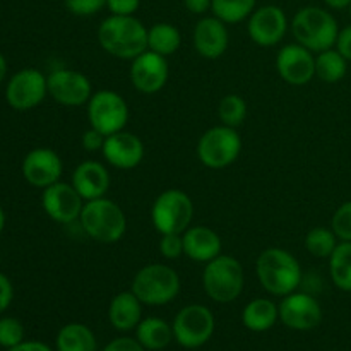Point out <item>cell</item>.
<instances>
[{"label":"cell","instance_id":"obj_1","mask_svg":"<svg viewBox=\"0 0 351 351\" xmlns=\"http://www.w3.org/2000/svg\"><path fill=\"white\" fill-rule=\"evenodd\" d=\"M99 47L122 60H134L147 50V27L136 16H110L98 27Z\"/></svg>","mask_w":351,"mask_h":351},{"label":"cell","instance_id":"obj_2","mask_svg":"<svg viewBox=\"0 0 351 351\" xmlns=\"http://www.w3.org/2000/svg\"><path fill=\"white\" fill-rule=\"evenodd\" d=\"M256 274L264 290L274 297L293 293L304 280L297 257L280 247H271L261 252L256 263Z\"/></svg>","mask_w":351,"mask_h":351},{"label":"cell","instance_id":"obj_3","mask_svg":"<svg viewBox=\"0 0 351 351\" xmlns=\"http://www.w3.org/2000/svg\"><path fill=\"white\" fill-rule=\"evenodd\" d=\"M290 27L297 43L314 53L335 48L341 31L336 17L317 5H307L298 10L291 19Z\"/></svg>","mask_w":351,"mask_h":351},{"label":"cell","instance_id":"obj_4","mask_svg":"<svg viewBox=\"0 0 351 351\" xmlns=\"http://www.w3.org/2000/svg\"><path fill=\"white\" fill-rule=\"evenodd\" d=\"M79 223L82 232L98 243H117L127 232L125 213L106 197L86 201Z\"/></svg>","mask_w":351,"mask_h":351},{"label":"cell","instance_id":"obj_5","mask_svg":"<svg viewBox=\"0 0 351 351\" xmlns=\"http://www.w3.org/2000/svg\"><path fill=\"white\" fill-rule=\"evenodd\" d=\"M180 276L173 267L147 264L136 273L130 290L144 305L160 307L173 302L180 293Z\"/></svg>","mask_w":351,"mask_h":351},{"label":"cell","instance_id":"obj_6","mask_svg":"<svg viewBox=\"0 0 351 351\" xmlns=\"http://www.w3.org/2000/svg\"><path fill=\"white\" fill-rule=\"evenodd\" d=\"M245 285V273L232 256H218L206 264L202 273V287L206 295L216 304H230L242 295Z\"/></svg>","mask_w":351,"mask_h":351},{"label":"cell","instance_id":"obj_7","mask_svg":"<svg viewBox=\"0 0 351 351\" xmlns=\"http://www.w3.org/2000/svg\"><path fill=\"white\" fill-rule=\"evenodd\" d=\"M194 218V202L187 192L168 189L154 199L151 206V221L160 235L184 233Z\"/></svg>","mask_w":351,"mask_h":351},{"label":"cell","instance_id":"obj_8","mask_svg":"<svg viewBox=\"0 0 351 351\" xmlns=\"http://www.w3.org/2000/svg\"><path fill=\"white\" fill-rule=\"evenodd\" d=\"M242 153V137L237 129L216 125L206 130L197 143V158L206 168L223 170L237 161Z\"/></svg>","mask_w":351,"mask_h":351},{"label":"cell","instance_id":"obj_9","mask_svg":"<svg viewBox=\"0 0 351 351\" xmlns=\"http://www.w3.org/2000/svg\"><path fill=\"white\" fill-rule=\"evenodd\" d=\"M88 120L89 127L108 137L125 129L129 122V105L117 91L99 89L93 93L88 101Z\"/></svg>","mask_w":351,"mask_h":351},{"label":"cell","instance_id":"obj_10","mask_svg":"<svg viewBox=\"0 0 351 351\" xmlns=\"http://www.w3.org/2000/svg\"><path fill=\"white\" fill-rule=\"evenodd\" d=\"M215 315L208 307L199 304L187 305L173 319V339L184 348L194 350L211 339L215 332Z\"/></svg>","mask_w":351,"mask_h":351},{"label":"cell","instance_id":"obj_11","mask_svg":"<svg viewBox=\"0 0 351 351\" xmlns=\"http://www.w3.org/2000/svg\"><path fill=\"white\" fill-rule=\"evenodd\" d=\"M48 95L47 75L38 69H23L9 79L5 86V99L10 108L29 112L40 106Z\"/></svg>","mask_w":351,"mask_h":351},{"label":"cell","instance_id":"obj_12","mask_svg":"<svg viewBox=\"0 0 351 351\" xmlns=\"http://www.w3.org/2000/svg\"><path fill=\"white\" fill-rule=\"evenodd\" d=\"M48 95L62 106L88 105L93 96L91 81L86 74L72 69H57L47 75Z\"/></svg>","mask_w":351,"mask_h":351},{"label":"cell","instance_id":"obj_13","mask_svg":"<svg viewBox=\"0 0 351 351\" xmlns=\"http://www.w3.org/2000/svg\"><path fill=\"white\" fill-rule=\"evenodd\" d=\"M84 199L77 194L72 184L55 182L50 187L43 189L41 194V206L48 218L60 225H71L81 218V211L84 208Z\"/></svg>","mask_w":351,"mask_h":351},{"label":"cell","instance_id":"obj_14","mask_svg":"<svg viewBox=\"0 0 351 351\" xmlns=\"http://www.w3.org/2000/svg\"><path fill=\"white\" fill-rule=\"evenodd\" d=\"M290 27L287 12L278 5H263L254 10L247 23L250 40L264 48L281 43Z\"/></svg>","mask_w":351,"mask_h":351},{"label":"cell","instance_id":"obj_15","mask_svg":"<svg viewBox=\"0 0 351 351\" xmlns=\"http://www.w3.org/2000/svg\"><path fill=\"white\" fill-rule=\"evenodd\" d=\"M280 308V321L295 331H311L322 321V308L317 298L305 291H293L283 297Z\"/></svg>","mask_w":351,"mask_h":351},{"label":"cell","instance_id":"obj_16","mask_svg":"<svg viewBox=\"0 0 351 351\" xmlns=\"http://www.w3.org/2000/svg\"><path fill=\"white\" fill-rule=\"evenodd\" d=\"M170 69L167 57L146 50L130 64L129 77L134 88L143 95H156L167 86Z\"/></svg>","mask_w":351,"mask_h":351},{"label":"cell","instance_id":"obj_17","mask_svg":"<svg viewBox=\"0 0 351 351\" xmlns=\"http://www.w3.org/2000/svg\"><path fill=\"white\" fill-rule=\"evenodd\" d=\"M276 69L280 77L291 86H305L315 77L314 51L300 43L285 45L276 55Z\"/></svg>","mask_w":351,"mask_h":351},{"label":"cell","instance_id":"obj_18","mask_svg":"<svg viewBox=\"0 0 351 351\" xmlns=\"http://www.w3.org/2000/svg\"><path fill=\"white\" fill-rule=\"evenodd\" d=\"M21 170L27 184L38 189H47L60 180L64 163L50 147H36L24 156Z\"/></svg>","mask_w":351,"mask_h":351},{"label":"cell","instance_id":"obj_19","mask_svg":"<svg viewBox=\"0 0 351 351\" xmlns=\"http://www.w3.org/2000/svg\"><path fill=\"white\" fill-rule=\"evenodd\" d=\"M101 154L110 167L117 170H132L144 160V144L136 134L123 129L106 137Z\"/></svg>","mask_w":351,"mask_h":351},{"label":"cell","instance_id":"obj_20","mask_svg":"<svg viewBox=\"0 0 351 351\" xmlns=\"http://www.w3.org/2000/svg\"><path fill=\"white\" fill-rule=\"evenodd\" d=\"M230 45L228 27L218 17H202L194 27V48L201 57L215 60L225 55Z\"/></svg>","mask_w":351,"mask_h":351},{"label":"cell","instance_id":"obj_21","mask_svg":"<svg viewBox=\"0 0 351 351\" xmlns=\"http://www.w3.org/2000/svg\"><path fill=\"white\" fill-rule=\"evenodd\" d=\"M71 184L84 201H93L105 197L112 180L105 165L95 160H86L75 167Z\"/></svg>","mask_w":351,"mask_h":351},{"label":"cell","instance_id":"obj_22","mask_svg":"<svg viewBox=\"0 0 351 351\" xmlns=\"http://www.w3.org/2000/svg\"><path fill=\"white\" fill-rule=\"evenodd\" d=\"M184 256L195 263L208 264L221 256V237L209 226H189L184 233Z\"/></svg>","mask_w":351,"mask_h":351},{"label":"cell","instance_id":"obj_23","mask_svg":"<svg viewBox=\"0 0 351 351\" xmlns=\"http://www.w3.org/2000/svg\"><path fill=\"white\" fill-rule=\"evenodd\" d=\"M143 302L134 291H122L112 298L108 307V319L117 331H132L143 321Z\"/></svg>","mask_w":351,"mask_h":351},{"label":"cell","instance_id":"obj_24","mask_svg":"<svg viewBox=\"0 0 351 351\" xmlns=\"http://www.w3.org/2000/svg\"><path fill=\"white\" fill-rule=\"evenodd\" d=\"M280 319V308L269 298H254L242 312V322L249 331H269Z\"/></svg>","mask_w":351,"mask_h":351},{"label":"cell","instance_id":"obj_25","mask_svg":"<svg viewBox=\"0 0 351 351\" xmlns=\"http://www.w3.org/2000/svg\"><path fill=\"white\" fill-rule=\"evenodd\" d=\"M136 339L144 346V350H163L173 339V328L160 317L143 319L136 328Z\"/></svg>","mask_w":351,"mask_h":351},{"label":"cell","instance_id":"obj_26","mask_svg":"<svg viewBox=\"0 0 351 351\" xmlns=\"http://www.w3.org/2000/svg\"><path fill=\"white\" fill-rule=\"evenodd\" d=\"M58 351H96V336L86 324L72 322L64 326L57 335Z\"/></svg>","mask_w":351,"mask_h":351},{"label":"cell","instance_id":"obj_27","mask_svg":"<svg viewBox=\"0 0 351 351\" xmlns=\"http://www.w3.org/2000/svg\"><path fill=\"white\" fill-rule=\"evenodd\" d=\"M182 34L170 23H156L147 29V50L170 57L180 48Z\"/></svg>","mask_w":351,"mask_h":351},{"label":"cell","instance_id":"obj_28","mask_svg":"<svg viewBox=\"0 0 351 351\" xmlns=\"http://www.w3.org/2000/svg\"><path fill=\"white\" fill-rule=\"evenodd\" d=\"M348 72V60L336 48L321 51L315 57V77L328 84H336L343 81Z\"/></svg>","mask_w":351,"mask_h":351},{"label":"cell","instance_id":"obj_29","mask_svg":"<svg viewBox=\"0 0 351 351\" xmlns=\"http://www.w3.org/2000/svg\"><path fill=\"white\" fill-rule=\"evenodd\" d=\"M329 274L336 288L351 293V242L338 243L329 257Z\"/></svg>","mask_w":351,"mask_h":351},{"label":"cell","instance_id":"obj_30","mask_svg":"<svg viewBox=\"0 0 351 351\" xmlns=\"http://www.w3.org/2000/svg\"><path fill=\"white\" fill-rule=\"evenodd\" d=\"M256 5L257 0H213L211 12L225 24H239L249 19Z\"/></svg>","mask_w":351,"mask_h":351},{"label":"cell","instance_id":"obj_31","mask_svg":"<svg viewBox=\"0 0 351 351\" xmlns=\"http://www.w3.org/2000/svg\"><path fill=\"white\" fill-rule=\"evenodd\" d=\"M338 240L339 239L332 232V228L315 226L305 237V249L311 256L317 257V259H329L338 247Z\"/></svg>","mask_w":351,"mask_h":351},{"label":"cell","instance_id":"obj_32","mask_svg":"<svg viewBox=\"0 0 351 351\" xmlns=\"http://www.w3.org/2000/svg\"><path fill=\"white\" fill-rule=\"evenodd\" d=\"M218 117L223 125L237 129L247 117V101L239 95H226L218 105Z\"/></svg>","mask_w":351,"mask_h":351},{"label":"cell","instance_id":"obj_33","mask_svg":"<svg viewBox=\"0 0 351 351\" xmlns=\"http://www.w3.org/2000/svg\"><path fill=\"white\" fill-rule=\"evenodd\" d=\"M24 341V326L16 317L0 319V346L12 348Z\"/></svg>","mask_w":351,"mask_h":351},{"label":"cell","instance_id":"obj_34","mask_svg":"<svg viewBox=\"0 0 351 351\" xmlns=\"http://www.w3.org/2000/svg\"><path fill=\"white\" fill-rule=\"evenodd\" d=\"M331 228L341 242H351V201L343 202L335 211Z\"/></svg>","mask_w":351,"mask_h":351},{"label":"cell","instance_id":"obj_35","mask_svg":"<svg viewBox=\"0 0 351 351\" xmlns=\"http://www.w3.org/2000/svg\"><path fill=\"white\" fill-rule=\"evenodd\" d=\"M160 254L168 261H175L184 256V239L182 233H163L160 239Z\"/></svg>","mask_w":351,"mask_h":351},{"label":"cell","instance_id":"obj_36","mask_svg":"<svg viewBox=\"0 0 351 351\" xmlns=\"http://www.w3.org/2000/svg\"><path fill=\"white\" fill-rule=\"evenodd\" d=\"M65 7L74 16L88 17L105 9L106 0H65Z\"/></svg>","mask_w":351,"mask_h":351},{"label":"cell","instance_id":"obj_37","mask_svg":"<svg viewBox=\"0 0 351 351\" xmlns=\"http://www.w3.org/2000/svg\"><path fill=\"white\" fill-rule=\"evenodd\" d=\"M139 5L141 0H106V7L113 16H134Z\"/></svg>","mask_w":351,"mask_h":351},{"label":"cell","instance_id":"obj_38","mask_svg":"<svg viewBox=\"0 0 351 351\" xmlns=\"http://www.w3.org/2000/svg\"><path fill=\"white\" fill-rule=\"evenodd\" d=\"M105 139L106 136H103L99 130L93 129V127H89L88 130H86L84 134H82L81 137V144L82 147H84L88 153H96V151H101L103 149V144H105Z\"/></svg>","mask_w":351,"mask_h":351},{"label":"cell","instance_id":"obj_39","mask_svg":"<svg viewBox=\"0 0 351 351\" xmlns=\"http://www.w3.org/2000/svg\"><path fill=\"white\" fill-rule=\"evenodd\" d=\"M103 351H146V350H144V346L141 345L137 339L122 336V338H115L113 341H110Z\"/></svg>","mask_w":351,"mask_h":351},{"label":"cell","instance_id":"obj_40","mask_svg":"<svg viewBox=\"0 0 351 351\" xmlns=\"http://www.w3.org/2000/svg\"><path fill=\"white\" fill-rule=\"evenodd\" d=\"M14 298V287L9 278L3 273H0V314L9 308L10 302Z\"/></svg>","mask_w":351,"mask_h":351},{"label":"cell","instance_id":"obj_41","mask_svg":"<svg viewBox=\"0 0 351 351\" xmlns=\"http://www.w3.org/2000/svg\"><path fill=\"white\" fill-rule=\"evenodd\" d=\"M336 50H338L346 60L351 62V24L339 31L338 41H336Z\"/></svg>","mask_w":351,"mask_h":351},{"label":"cell","instance_id":"obj_42","mask_svg":"<svg viewBox=\"0 0 351 351\" xmlns=\"http://www.w3.org/2000/svg\"><path fill=\"white\" fill-rule=\"evenodd\" d=\"M213 0H184V5L189 12L192 14H204L208 10H211Z\"/></svg>","mask_w":351,"mask_h":351},{"label":"cell","instance_id":"obj_43","mask_svg":"<svg viewBox=\"0 0 351 351\" xmlns=\"http://www.w3.org/2000/svg\"><path fill=\"white\" fill-rule=\"evenodd\" d=\"M9 351H51V348L41 341H23L17 346L9 348Z\"/></svg>","mask_w":351,"mask_h":351},{"label":"cell","instance_id":"obj_44","mask_svg":"<svg viewBox=\"0 0 351 351\" xmlns=\"http://www.w3.org/2000/svg\"><path fill=\"white\" fill-rule=\"evenodd\" d=\"M324 3L329 7V9L343 10V9H348L351 0H324Z\"/></svg>","mask_w":351,"mask_h":351},{"label":"cell","instance_id":"obj_45","mask_svg":"<svg viewBox=\"0 0 351 351\" xmlns=\"http://www.w3.org/2000/svg\"><path fill=\"white\" fill-rule=\"evenodd\" d=\"M5 75H7V60L5 57L0 53V84H2V81L5 79Z\"/></svg>","mask_w":351,"mask_h":351},{"label":"cell","instance_id":"obj_46","mask_svg":"<svg viewBox=\"0 0 351 351\" xmlns=\"http://www.w3.org/2000/svg\"><path fill=\"white\" fill-rule=\"evenodd\" d=\"M3 226H5V213H3L2 206H0V233H2Z\"/></svg>","mask_w":351,"mask_h":351},{"label":"cell","instance_id":"obj_47","mask_svg":"<svg viewBox=\"0 0 351 351\" xmlns=\"http://www.w3.org/2000/svg\"><path fill=\"white\" fill-rule=\"evenodd\" d=\"M348 12H350V16H351V3H350V7H348Z\"/></svg>","mask_w":351,"mask_h":351}]
</instances>
